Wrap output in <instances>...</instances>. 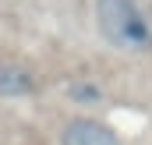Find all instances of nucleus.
I'll return each instance as SVG.
<instances>
[{
    "label": "nucleus",
    "mask_w": 152,
    "mask_h": 145,
    "mask_svg": "<svg viewBox=\"0 0 152 145\" xmlns=\"http://www.w3.org/2000/svg\"><path fill=\"white\" fill-rule=\"evenodd\" d=\"M96 29L106 46L124 53L152 50V18L145 14L142 0H96Z\"/></svg>",
    "instance_id": "obj_1"
},
{
    "label": "nucleus",
    "mask_w": 152,
    "mask_h": 145,
    "mask_svg": "<svg viewBox=\"0 0 152 145\" xmlns=\"http://www.w3.org/2000/svg\"><path fill=\"white\" fill-rule=\"evenodd\" d=\"M57 145H124L120 135L106 120L99 117H67L60 124V135H57Z\"/></svg>",
    "instance_id": "obj_2"
},
{
    "label": "nucleus",
    "mask_w": 152,
    "mask_h": 145,
    "mask_svg": "<svg viewBox=\"0 0 152 145\" xmlns=\"http://www.w3.org/2000/svg\"><path fill=\"white\" fill-rule=\"evenodd\" d=\"M36 92H39V74L32 64L14 60V57H0V103L28 99Z\"/></svg>",
    "instance_id": "obj_3"
}]
</instances>
